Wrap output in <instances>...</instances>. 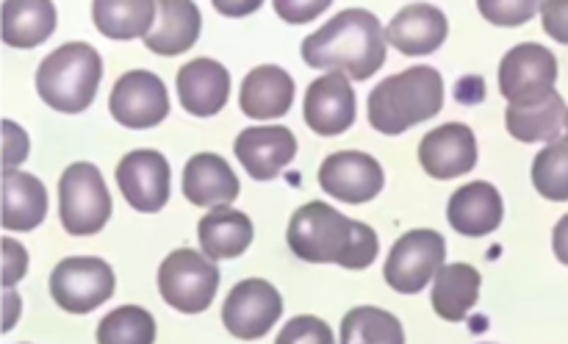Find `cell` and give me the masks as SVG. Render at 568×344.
Segmentation results:
<instances>
[{
    "label": "cell",
    "mask_w": 568,
    "mask_h": 344,
    "mask_svg": "<svg viewBox=\"0 0 568 344\" xmlns=\"http://www.w3.org/2000/svg\"><path fill=\"white\" fill-rule=\"evenodd\" d=\"M281 292L272 283L261 281V277L239 281L225 297V305H222V322H225L227 333L244 338V342L266 336L275 327V322L281 320Z\"/></svg>",
    "instance_id": "30bf717a"
},
{
    "label": "cell",
    "mask_w": 568,
    "mask_h": 344,
    "mask_svg": "<svg viewBox=\"0 0 568 344\" xmlns=\"http://www.w3.org/2000/svg\"><path fill=\"white\" fill-rule=\"evenodd\" d=\"M386 48L388 39L381 20L366 9H347L303 39V61L314 70L366 81L386 64Z\"/></svg>",
    "instance_id": "7a4b0ae2"
},
{
    "label": "cell",
    "mask_w": 568,
    "mask_h": 344,
    "mask_svg": "<svg viewBox=\"0 0 568 344\" xmlns=\"http://www.w3.org/2000/svg\"><path fill=\"white\" fill-rule=\"evenodd\" d=\"M327 0H275V11L292 26H303L311 22L314 17H320L322 11H327Z\"/></svg>",
    "instance_id": "836d02e7"
},
{
    "label": "cell",
    "mask_w": 568,
    "mask_h": 344,
    "mask_svg": "<svg viewBox=\"0 0 568 344\" xmlns=\"http://www.w3.org/2000/svg\"><path fill=\"white\" fill-rule=\"evenodd\" d=\"M558 81V59L536 42L516 44L499 64V92L510 105H532L547 100Z\"/></svg>",
    "instance_id": "ba28073f"
},
{
    "label": "cell",
    "mask_w": 568,
    "mask_h": 344,
    "mask_svg": "<svg viewBox=\"0 0 568 344\" xmlns=\"http://www.w3.org/2000/svg\"><path fill=\"white\" fill-rule=\"evenodd\" d=\"M253 233L250 216L244 211L231 209V205L211 209L197 225L200 247L211 261H227L242 255L253 244Z\"/></svg>",
    "instance_id": "603a6c76"
},
{
    "label": "cell",
    "mask_w": 568,
    "mask_h": 344,
    "mask_svg": "<svg viewBox=\"0 0 568 344\" xmlns=\"http://www.w3.org/2000/svg\"><path fill=\"white\" fill-rule=\"evenodd\" d=\"M483 17H488V22L494 26H521V22L530 20L532 14L541 11V6L532 3V0H480L477 3Z\"/></svg>",
    "instance_id": "d6a6232c"
},
{
    "label": "cell",
    "mask_w": 568,
    "mask_h": 344,
    "mask_svg": "<svg viewBox=\"0 0 568 344\" xmlns=\"http://www.w3.org/2000/svg\"><path fill=\"white\" fill-rule=\"evenodd\" d=\"M170 161L159 150H133L116 164V186L131 209L155 214L170 200Z\"/></svg>",
    "instance_id": "7c38bea8"
},
{
    "label": "cell",
    "mask_w": 568,
    "mask_h": 344,
    "mask_svg": "<svg viewBox=\"0 0 568 344\" xmlns=\"http://www.w3.org/2000/svg\"><path fill=\"white\" fill-rule=\"evenodd\" d=\"M483 277L471 264H444L433 281V308L442 320L464 322L480 297Z\"/></svg>",
    "instance_id": "d4e9b609"
},
{
    "label": "cell",
    "mask_w": 568,
    "mask_h": 344,
    "mask_svg": "<svg viewBox=\"0 0 568 344\" xmlns=\"http://www.w3.org/2000/svg\"><path fill=\"white\" fill-rule=\"evenodd\" d=\"M6 128V155H3V164L6 170H14L20 161L28 159V136L20 125H14L11 120L3 122Z\"/></svg>",
    "instance_id": "8d00e7d4"
},
{
    "label": "cell",
    "mask_w": 568,
    "mask_h": 344,
    "mask_svg": "<svg viewBox=\"0 0 568 344\" xmlns=\"http://www.w3.org/2000/svg\"><path fill=\"white\" fill-rule=\"evenodd\" d=\"M109 111L120 125L144 131L155 128L170 114V94L155 72L131 70L114 83L109 98Z\"/></svg>",
    "instance_id": "8fae6325"
},
{
    "label": "cell",
    "mask_w": 568,
    "mask_h": 344,
    "mask_svg": "<svg viewBox=\"0 0 568 344\" xmlns=\"http://www.w3.org/2000/svg\"><path fill=\"white\" fill-rule=\"evenodd\" d=\"M552 247H555V255H558L560 264L568 266V214L558 222V225H555Z\"/></svg>",
    "instance_id": "74e56055"
},
{
    "label": "cell",
    "mask_w": 568,
    "mask_h": 344,
    "mask_svg": "<svg viewBox=\"0 0 568 344\" xmlns=\"http://www.w3.org/2000/svg\"><path fill=\"white\" fill-rule=\"evenodd\" d=\"M203 28V17L192 0H159L153 31L144 37L148 50L159 55H178L194 48Z\"/></svg>",
    "instance_id": "7402d4cb"
},
{
    "label": "cell",
    "mask_w": 568,
    "mask_h": 344,
    "mask_svg": "<svg viewBox=\"0 0 568 344\" xmlns=\"http://www.w3.org/2000/svg\"><path fill=\"white\" fill-rule=\"evenodd\" d=\"M288 247L308 264L366 270L377 259L381 242L369 225L349 220L322 200H311L288 222Z\"/></svg>",
    "instance_id": "6da1fadb"
},
{
    "label": "cell",
    "mask_w": 568,
    "mask_h": 344,
    "mask_svg": "<svg viewBox=\"0 0 568 344\" xmlns=\"http://www.w3.org/2000/svg\"><path fill=\"white\" fill-rule=\"evenodd\" d=\"M233 153L242 161L250 178L272 181L297 155V136L283 125L244 128L233 142Z\"/></svg>",
    "instance_id": "2e32d148"
},
{
    "label": "cell",
    "mask_w": 568,
    "mask_h": 344,
    "mask_svg": "<svg viewBox=\"0 0 568 344\" xmlns=\"http://www.w3.org/2000/svg\"><path fill=\"white\" fill-rule=\"evenodd\" d=\"M275 344H336L333 342V331L325 320L320 316H294L283 325L277 333Z\"/></svg>",
    "instance_id": "1f68e13d"
},
{
    "label": "cell",
    "mask_w": 568,
    "mask_h": 344,
    "mask_svg": "<svg viewBox=\"0 0 568 344\" xmlns=\"http://www.w3.org/2000/svg\"><path fill=\"white\" fill-rule=\"evenodd\" d=\"M159 3L155 0H94L92 20L109 39L148 37L153 31Z\"/></svg>",
    "instance_id": "83f0119b"
},
{
    "label": "cell",
    "mask_w": 568,
    "mask_h": 344,
    "mask_svg": "<svg viewBox=\"0 0 568 344\" xmlns=\"http://www.w3.org/2000/svg\"><path fill=\"white\" fill-rule=\"evenodd\" d=\"M214 9L216 11H222V14H233V17H239V14H250V11H258L261 9V3H225V0H214Z\"/></svg>",
    "instance_id": "f35d334b"
},
{
    "label": "cell",
    "mask_w": 568,
    "mask_h": 344,
    "mask_svg": "<svg viewBox=\"0 0 568 344\" xmlns=\"http://www.w3.org/2000/svg\"><path fill=\"white\" fill-rule=\"evenodd\" d=\"M568 105L558 92L549 94L547 100L532 105H508L505 111V125L510 136L519 142H558L560 131L566 128Z\"/></svg>",
    "instance_id": "484cf974"
},
{
    "label": "cell",
    "mask_w": 568,
    "mask_h": 344,
    "mask_svg": "<svg viewBox=\"0 0 568 344\" xmlns=\"http://www.w3.org/2000/svg\"><path fill=\"white\" fill-rule=\"evenodd\" d=\"M305 125L320 136H338L355 125L358 100L347 75L327 72L305 92Z\"/></svg>",
    "instance_id": "5bb4252c"
},
{
    "label": "cell",
    "mask_w": 568,
    "mask_h": 344,
    "mask_svg": "<svg viewBox=\"0 0 568 344\" xmlns=\"http://www.w3.org/2000/svg\"><path fill=\"white\" fill-rule=\"evenodd\" d=\"M183 194L194 205L220 209L239 198V178L222 155L197 153L183 170Z\"/></svg>",
    "instance_id": "44dd1931"
},
{
    "label": "cell",
    "mask_w": 568,
    "mask_h": 344,
    "mask_svg": "<svg viewBox=\"0 0 568 344\" xmlns=\"http://www.w3.org/2000/svg\"><path fill=\"white\" fill-rule=\"evenodd\" d=\"M178 98L194 117H214L231 94V72L214 59H194L178 70Z\"/></svg>",
    "instance_id": "e0dca14e"
},
{
    "label": "cell",
    "mask_w": 568,
    "mask_h": 344,
    "mask_svg": "<svg viewBox=\"0 0 568 344\" xmlns=\"http://www.w3.org/2000/svg\"><path fill=\"white\" fill-rule=\"evenodd\" d=\"M294 103V81L283 67L261 64L244 75L239 105L253 120H275L288 114Z\"/></svg>",
    "instance_id": "ffe728a7"
},
{
    "label": "cell",
    "mask_w": 568,
    "mask_h": 344,
    "mask_svg": "<svg viewBox=\"0 0 568 344\" xmlns=\"http://www.w3.org/2000/svg\"><path fill=\"white\" fill-rule=\"evenodd\" d=\"M59 216L70 236H92L111 220V194L103 175L89 161H75L61 172Z\"/></svg>",
    "instance_id": "5b68a950"
},
{
    "label": "cell",
    "mask_w": 568,
    "mask_h": 344,
    "mask_svg": "<svg viewBox=\"0 0 568 344\" xmlns=\"http://www.w3.org/2000/svg\"><path fill=\"white\" fill-rule=\"evenodd\" d=\"M3 42L11 48H37L55 31V6L50 0H6Z\"/></svg>",
    "instance_id": "4316f807"
},
{
    "label": "cell",
    "mask_w": 568,
    "mask_h": 344,
    "mask_svg": "<svg viewBox=\"0 0 568 344\" xmlns=\"http://www.w3.org/2000/svg\"><path fill=\"white\" fill-rule=\"evenodd\" d=\"M116 289L114 270L94 255H72L55 264L50 275V294L67 314H89L111 300Z\"/></svg>",
    "instance_id": "52a82bcc"
},
{
    "label": "cell",
    "mask_w": 568,
    "mask_h": 344,
    "mask_svg": "<svg viewBox=\"0 0 568 344\" xmlns=\"http://www.w3.org/2000/svg\"><path fill=\"white\" fill-rule=\"evenodd\" d=\"M444 109V78L433 67H408L377 83L369 94V122L386 136H399Z\"/></svg>",
    "instance_id": "3957f363"
},
{
    "label": "cell",
    "mask_w": 568,
    "mask_h": 344,
    "mask_svg": "<svg viewBox=\"0 0 568 344\" xmlns=\"http://www.w3.org/2000/svg\"><path fill=\"white\" fill-rule=\"evenodd\" d=\"M342 344H405V331L388 311L358 305L342 320Z\"/></svg>",
    "instance_id": "f1b7e54d"
},
{
    "label": "cell",
    "mask_w": 568,
    "mask_h": 344,
    "mask_svg": "<svg viewBox=\"0 0 568 344\" xmlns=\"http://www.w3.org/2000/svg\"><path fill=\"white\" fill-rule=\"evenodd\" d=\"M505 216L503 194L497 192V186H491L488 181H475L460 186L458 192L449 198L447 220L464 236H488L491 231H497L499 222Z\"/></svg>",
    "instance_id": "d6986e66"
},
{
    "label": "cell",
    "mask_w": 568,
    "mask_h": 344,
    "mask_svg": "<svg viewBox=\"0 0 568 344\" xmlns=\"http://www.w3.org/2000/svg\"><path fill=\"white\" fill-rule=\"evenodd\" d=\"M449 33V22L444 11L433 3L405 6L394 20L388 22V44L405 55H430L444 44Z\"/></svg>",
    "instance_id": "ac0fdd59"
},
{
    "label": "cell",
    "mask_w": 568,
    "mask_h": 344,
    "mask_svg": "<svg viewBox=\"0 0 568 344\" xmlns=\"http://www.w3.org/2000/svg\"><path fill=\"white\" fill-rule=\"evenodd\" d=\"M220 286V266L197 250L181 247L159 266V292L166 305L181 314H200L209 308Z\"/></svg>",
    "instance_id": "8992f818"
},
{
    "label": "cell",
    "mask_w": 568,
    "mask_h": 344,
    "mask_svg": "<svg viewBox=\"0 0 568 344\" xmlns=\"http://www.w3.org/2000/svg\"><path fill=\"white\" fill-rule=\"evenodd\" d=\"M444 259H447V242L442 233L430 227H416L394 244L383 275L388 286L397 289L399 294H416L442 272Z\"/></svg>",
    "instance_id": "9c48e42d"
},
{
    "label": "cell",
    "mask_w": 568,
    "mask_h": 344,
    "mask_svg": "<svg viewBox=\"0 0 568 344\" xmlns=\"http://www.w3.org/2000/svg\"><path fill=\"white\" fill-rule=\"evenodd\" d=\"M422 170L438 181L466 175L477 164V139L464 122H447L425 133L419 144Z\"/></svg>",
    "instance_id": "9a60e30c"
},
{
    "label": "cell",
    "mask_w": 568,
    "mask_h": 344,
    "mask_svg": "<svg viewBox=\"0 0 568 344\" xmlns=\"http://www.w3.org/2000/svg\"><path fill=\"white\" fill-rule=\"evenodd\" d=\"M383 183H386L383 166L361 150H342V153L327 155L320 166V186L333 200H344V203H369L381 194Z\"/></svg>",
    "instance_id": "4fadbf2b"
},
{
    "label": "cell",
    "mask_w": 568,
    "mask_h": 344,
    "mask_svg": "<svg viewBox=\"0 0 568 344\" xmlns=\"http://www.w3.org/2000/svg\"><path fill=\"white\" fill-rule=\"evenodd\" d=\"M103 59L87 42H67L55 48L37 70V92L50 109L61 114H81L94 103Z\"/></svg>",
    "instance_id": "277c9868"
},
{
    "label": "cell",
    "mask_w": 568,
    "mask_h": 344,
    "mask_svg": "<svg viewBox=\"0 0 568 344\" xmlns=\"http://www.w3.org/2000/svg\"><path fill=\"white\" fill-rule=\"evenodd\" d=\"M6 303H9V320H6V327H11V322H14V308H17V297L14 292H6Z\"/></svg>",
    "instance_id": "ab89813d"
},
{
    "label": "cell",
    "mask_w": 568,
    "mask_h": 344,
    "mask_svg": "<svg viewBox=\"0 0 568 344\" xmlns=\"http://www.w3.org/2000/svg\"><path fill=\"white\" fill-rule=\"evenodd\" d=\"M532 186L555 203L568 200V136L547 144L532 161Z\"/></svg>",
    "instance_id": "4dcf8cb0"
},
{
    "label": "cell",
    "mask_w": 568,
    "mask_h": 344,
    "mask_svg": "<svg viewBox=\"0 0 568 344\" xmlns=\"http://www.w3.org/2000/svg\"><path fill=\"white\" fill-rule=\"evenodd\" d=\"M28 270V253L26 247L14 242V239H3V283L6 289L14 286Z\"/></svg>",
    "instance_id": "d590c367"
},
{
    "label": "cell",
    "mask_w": 568,
    "mask_h": 344,
    "mask_svg": "<svg viewBox=\"0 0 568 344\" xmlns=\"http://www.w3.org/2000/svg\"><path fill=\"white\" fill-rule=\"evenodd\" d=\"M541 22L544 31L555 42L568 44V0H547V3H541Z\"/></svg>",
    "instance_id": "e575fe53"
},
{
    "label": "cell",
    "mask_w": 568,
    "mask_h": 344,
    "mask_svg": "<svg viewBox=\"0 0 568 344\" xmlns=\"http://www.w3.org/2000/svg\"><path fill=\"white\" fill-rule=\"evenodd\" d=\"M155 320L139 305H120L98 325V344H153Z\"/></svg>",
    "instance_id": "f546056e"
},
{
    "label": "cell",
    "mask_w": 568,
    "mask_h": 344,
    "mask_svg": "<svg viewBox=\"0 0 568 344\" xmlns=\"http://www.w3.org/2000/svg\"><path fill=\"white\" fill-rule=\"evenodd\" d=\"M566 133H568V117H566Z\"/></svg>",
    "instance_id": "60d3db41"
},
{
    "label": "cell",
    "mask_w": 568,
    "mask_h": 344,
    "mask_svg": "<svg viewBox=\"0 0 568 344\" xmlns=\"http://www.w3.org/2000/svg\"><path fill=\"white\" fill-rule=\"evenodd\" d=\"M48 216V189L37 175L3 172V227L6 231H33Z\"/></svg>",
    "instance_id": "cb8c5ba5"
}]
</instances>
